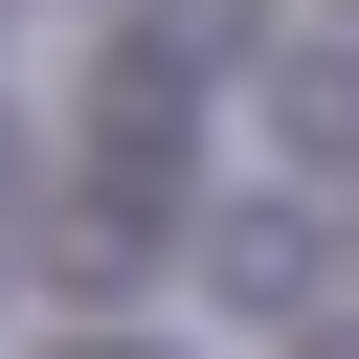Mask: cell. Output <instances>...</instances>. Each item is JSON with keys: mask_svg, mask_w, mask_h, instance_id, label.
I'll return each instance as SVG.
<instances>
[{"mask_svg": "<svg viewBox=\"0 0 359 359\" xmlns=\"http://www.w3.org/2000/svg\"><path fill=\"white\" fill-rule=\"evenodd\" d=\"M314 359H359V337H314Z\"/></svg>", "mask_w": 359, "mask_h": 359, "instance_id": "7a4b0ae2", "label": "cell"}, {"mask_svg": "<svg viewBox=\"0 0 359 359\" xmlns=\"http://www.w3.org/2000/svg\"><path fill=\"white\" fill-rule=\"evenodd\" d=\"M67 359H157V337H67Z\"/></svg>", "mask_w": 359, "mask_h": 359, "instance_id": "6da1fadb", "label": "cell"}]
</instances>
